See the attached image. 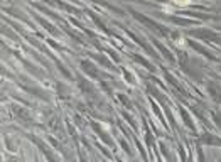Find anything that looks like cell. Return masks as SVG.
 <instances>
[{"label":"cell","instance_id":"obj_1","mask_svg":"<svg viewBox=\"0 0 221 162\" xmlns=\"http://www.w3.org/2000/svg\"><path fill=\"white\" fill-rule=\"evenodd\" d=\"M170 2H172L174 5H177V7H187L192 0H170Z\"/></svg>","mask_w":221,"mask_h":162},{"label":"cell","instance_id":"obj_2","mask_svg":"<svg viewBox=\"0 0 221 162\" xmlns=\"http://www.w3.org/2000/svg\"><path fill=\"white\" fill-rule=\"evenodd\" d=\"M175 46H182V47H184V46H186V42H184V39H182V37H181V39H177V42H175Z\"/></svg>","mask_w":221,"mask_h":162}]
</instances>
